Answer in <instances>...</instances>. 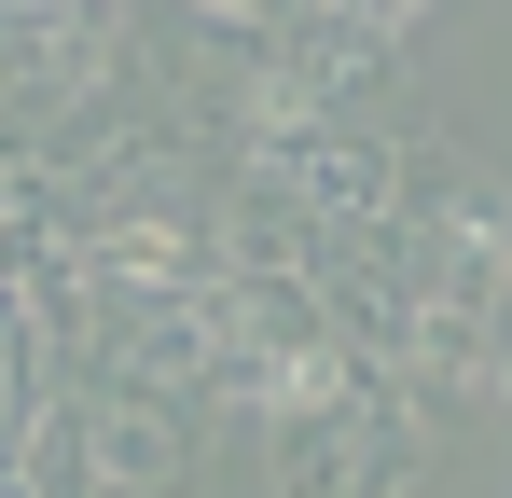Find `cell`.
Instances as JSON below:
<instances>
[{"instance_id": "obj_1", "label": "cell", "mask_w": 512, "mask_h": 498, "mask_svg": "<svg viewBox=\"0 0 512 498\" xmlns=\"http://www.w3.org/2000/svg\"><path fill=\"white\" fill-rule=\"evenodd\" d=\"M374 14H416V0H374Z\"/></svg>"}]
</instances>
